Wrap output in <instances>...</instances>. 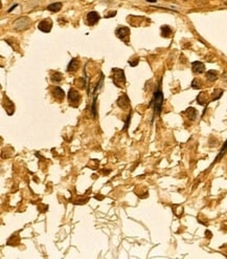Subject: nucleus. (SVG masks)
Wrapping results in <instances>:
<instances>
[{
  "label": "nucleus",
  "mask_w": 227,
  "mask_h": 259,
  "mask_svg": "<svg viewBox=\"0 0 227 259\" xmlns=\"http://www.w3.org/2000/svg\"><path fill=\"white\" fill-rule=\"evenodd\" d=\"M80 100H81V97H80V93L76 91L75 88H70L69 92H68V101L69 104L73 106V107H78Z\"/></svg>",
  "instance_id": "5"
},
{
  "label": "nucleus",
  "mask_w": 227,
  "mask_h": 259,
  "mask_svg": "<svg viewBox=\"0 0 227 259\" xmlns=\"http://www.w3.org/2000/svg\"><path fill=\"white\" fill-rule=\"evenodd\" d=\"M51 92H53V96L56 98V100H59V101H62V100L64 99V97H65V92H64V90L59 86L54 87V89L51 90Z\"/></svg>",
  "instance_id": "9"
},
{
  "label": "nucleus",
  "mask_w": 227,
  "mask_h": 259,
  "mask_svg": "<svg viewBox=\"0 0 227 259\" xmlns=\"http://www.w3.org/2000/svg\"><path fill=\"white\" fill-rule=\"evenodd\" d=\"M86 19H87L88 25L93 26L94 24L99 22V20L101 19V16H100V14L97 13V12L92 11V12H90V13L87 14V17H86Z\"/></svg>",
  "instance_id": "7"
},
{
  "label": "nucleus",
  "mask_w": 227,
  "mask_h": 259,
  "mask_svg": "<svg viewBox=\"0 0 227 259\" xmlns=\"http://www.w3.org/2000/svg\"><path fill=\"white\" fill-rule=\"evenodd\" d=\"M130 120H131V114H128V117H127V121H126V123H125V127H124V129L122 130H127L128 129V127H129V123H130Z\"/></svg>",
  "instance_id": "21"
},
{
  "label": "nucleus",
  "mask_w": 227,
  "mask_h": 259,
  "mask_svg": "<svg viewBox=\"0 0 227 259\" xmlns=\"http://www.w3.org/2000/svg\"><path fill=\"white\" fill-rule=\"evenodd\" d=\"M51 27H53V21L49 18L43 19L38 23V29L43 33H49L51 30Z\"/></svg>",
  "instance_id": "6"
},
{
  "label": "nucleus",
  "mask_w": 227,
  "mask_h": 259,
  "mask_svg": "<svg viewBox=\"0 0 227 259\" xmlns=\"http://www.w3.org/2000/svg\"><path fill=\"white\" fill-rule=\"evenodd\" d=\"M207 101V94L205 92H200V94L197 97V102L200 105H205Z\"/></svg>",
  "instance_id": "18"
},
{
  "label": "nucleus",
  "mask_w": 227,
  "mask_h": 259,
  "mask_svg": "<svg viewBox=\"0 0 227 259\" xmlns=\"http://www.w3.org/2000/svg\"><path fill=\"white\" fill-rule=\"evenodd\" d=\"M116 103H117V105L121 108H122V109L129 107V105H130V101H129V98L127 97V94H125V93L122 94L121 98H118L117 102H116Z\"/></svg>",
  "instance_id": "10"
},
{
  "label": "nucleus",
  "mask_w": 227,
  "mask_h": 259,
  "mask_svg": "<svg viewBox=\"0 0 227 259\" xmlns=\"http://www.w3.org/2000/svg\"><path fill=\"white\" fill-rule=\"evenodd\" d=\"M226 151H227V141L225 142V144H224V145H223V147H222V148H221V150H220V152H219V154H218V155H217V157H216V160H214V163H213V164H211V166H213V165H214V164H216V163H217V161H219L221 160V158H222V157H223V155H224V154H225V153H226Z\"/></svg>",
  "instance_id": "15"
},
{
  "label": "nucleus",
  "mask_w": 227,
  "mask_h": 259,
  "mask_svg": "<svg viewBox=\"0 0 227 259\" xmlns=\"http://www.w3.org/2000/svg\"><path fill=\"white\" fill-rule=\"evenodd\" d=\"M184 114H186V117H188L189 120H192V121H195L196 118H197V110H196L195 108H193V107H189V108L186 109Z\"/></svg>",
  "instance_id": "13"
},
{
  "label": "nucleus",
  "mask_w": 227,
  "mask_h": 259,
  "mask_svg": "<svg viewBox=\"0 0 227 259\" xmlns=\"http://www.w3.org/2000/svg\"><path fill=\"white\" fill-rule=\"evenodd\" d=\"M146 1H148V2H151V3H155L157 0H146Z\"/></svg>",
  "instance_id": "24"
},
{
  "label": "nucleus",
  "mask_w": 227,
  "mask_h": 259,
  "mask_svg": "<svg viewBox=\"0 0 227 259\" xmlns=\"http://www.w3.org/2000/svg\"><path fill=\"white\" fill-rule=\"evenodd\" d=\"M50 80L53 83H60V82L63 80V76L62 74H60V72L56 71L50 76Z\"/></svg>",
  "instance_id": "16"
},
{
  "label": "nucleus",
  "mask_w": 227,
  "mask_h": 259,
  "mask_svg": "<svg viewBox=\"0 0 227 259\" xmlns=\"http://www.w3.org/2000/svg\"><path fill=\"white\" fill-rule=\"evenodd\" d=\"M172 34V29L168 25H163L161 26V36L164 38L170 37Z\"/></svg>",
  "instance_id": "17"
},
{
  "label": "nucleus",
  "mask_w": 227,
  "mask_h": 259,
  "mask_svg": "<svg viewBox=\"0 0 227 259\" xmlns=\"http://www.w3.org/2000/svg\"><path fill=\"white\" fill-rule=\"evenodd\" d=\"M192 87L194 88V89H199V88L201 87L200 81H199L198 79H195V80L192 82Z\"/></svg>",
  "instance_id": "20"
},
{
  "label": "nucleus",
  "mask_w": 227,
  "mask_h": 259,
  "mask_svg": "<svg viewBox=\"0 0 227 259\" xmlns=\"http://www.w3.org/2000/svg\"><path fill=\"white\" fill-rule=\"evenodd\" d=\"M115 34L121 40H122L126 44H129L130 42V29L127 26H119L116 29Z\"/></svg>",
  "instance_id": "3"
},
{
  "label": "nucleus",
  "mask_w": 227,
  "mask_h": 259,
  "mask_svg": "<svg viewBox=\"0 0 227 259\" xmlns=\"http://www.w3.org/2000/svg\"><path fill=\"white\" fill-rule=\"evenodd\" d=\"M111 78L117 87H122V85L126 83L125 71L121 68H113Z\"/></svg>",
  "instance_id": "2"
},
{
  "label": "nucleus",
  "mask_w": 227,
  "mask_h": 259,
  "mask_svg": "<svg viewBox=\"0 0 227 259\" xmlns=\"http://www.w3.org/2000/svg\"><path fill=\"white\" fill-rule=\"evenodd\" d=\"M62 2H54V3H51L49 5H47V10L49 12H53V13H57V12H59L61 8H62Z\"/></svg>",
  "instance_id": "12"
},
{
  "label": "nucleus",
  "mask_w": 227,
  "mask_h": 259,
  "mask_svg": "<svg viewBox=\"0 0 227 259\" xmlns=\"http://www.w3.org/2000/svg\"><path fill=\"white\" fill-rule=\"evenodd\" d=\"M223 94V90L222 89H216L213 92V96H211V101H217L219 100Z\"/></svg>",
  "instance_id": "19"
},
{
  "label": "nucleus",
  "mask_w": 227,
  "mask_h": 259,
  "mask_svg": "<svg viewBox=\"0 0 227 259\" xmlns=\"http://www.w3.org/2000/svg\"><path fill=\"white\" fill-rule=\"evenodd\" d=\"M115 15H116V12H115V11H113V12H110L109 14L105 15V18H111V17H114Z\"/></svg>",
  "instance_id": "22"
},
{
  "label": "nucleus",
  "mask_w": 227,
  "mask_h": 259,
  "mask_svg": "<svg viewBox=\"0 0 227 259\" xmlns=\"http://www.w3.org/2000/svg\"><path fill=\"white\" fill-rule=\"evenodd\" d=\"M205 77H206V79L209 82H214L218 79V77H219V74H218L217 71H213V69H211V71H208L206 72Z\"/></svg>",
  "instance_id": "14"
},
{
  "label": "nucleus",
  "mask_w": 227,
  "mask_h": 259,
  "mask_svg": "<svg viewBox=\"0 0 227 259\" xmlns=\"http://www.w3.org/2000/svg\"><path fill=\"white\" fill-rule=\"evenodd\" d=\"M80 67V63L76 58H73V59L70 61L68 66H67V71L68 72H75L79 69Z\"/></svg>",
  "instance_id": "11"
},
{
  "label": "nucleus",
  "mask_w": 227,
  "mask_h": 259,
  "mask_svg": "<svg viewBox=\"0 0 227 259\" xmlns=\"http://www.w3.org/2000/svg\"><path fill=\"white\" fill-rule=\"evenodd\" d=\"M192 71L195 74H202L205 71V65L200 61H195L192 63Z\"/></svg>",
  "instance_id": "8"
},
{
  "label": "nucleus",
  "mask_w": 227,
  "mask_h": 259,
  "mask_svg": "<svg viewBox=\"0 0 227 259\" xmlns=\"http://www.w3.org/2000/svg\"><path fill=\"white\" fill-rule=\"evenodd\" d=\"M163 101H164V98H163V92H162V89H161V80H160L158 86L156 87L154 96H153V98L149 105V106H152L153 111H154V114H153V120H154L156 117L160 115L161 110H162V106H163Z\"/></svg>",
  "instance_id": "1"
},
{
  "label": "nucleus",
  "mask_w": 227,
  "mask_h": 259,
  "mask_svg": "<svg viewBox=\"0 0 227 259\" xmlns=\"http://www.w3.org/2000/svg\"><path fill=\"white\" fill-rule=\"evenodd\" d=\"M137 63H138V59H136V60L134 61V62H132V61H129V64H130L131 66H133V67L137 65Z\"/></svg>",
  "instance_id": "23"
},
{
  "label": "nucleus",
  "mask_w": 227,
  "mask_h": 259,
  "mask_svg": "<svg viewBox=\"0 0 227 259\" xmlns=\"http://www.w3.org/2000/svg\"><path fill=\"white\" fill-rule=\"evenodd\" d=\"M30 23H32V20H30L28 17H21L14 22V29L24 30L28 29Z\"/></svg>",
  "instance_id": "4"
}]
</instances>
